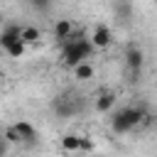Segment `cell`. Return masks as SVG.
I'll return each mask as SVG.
<instances>
[{"mask_svg": "<svg viewBox=\"0 0 157 157\" xmlns=\"http://www.w3.org/2000/svg\"><path fill=\"white\" fill-rule=\"evenodd\" d=\"M2 135H5V137L12 142V145H20V142H22V137H20V132H17V128H15V125L5 128V132H2Z\"/></svg>", "mask_w": 157, "mask_h": 157, "instance_id": "2e32d148", "label": "cell"}, {"mask_svg": "<svg viewBox=\"0 0 157 157\" xmlns=\"http://www.w3.org/2000/svg\"><path fill=\"white\" fill-rule=\"evenodd\" d=\"M110 130H113L115 135H125V132L132 130V125H130V120H128V115H125V108H120L118 113H113V118H110Z\"/></svg>", "mask_w": 157, "mask_h": 157, "instance_id": "ba28073f", "label": "cell"}, {"mask_svg": "<svg viewBox=\"0 0 157 157\" xmlns=\"http://www.w3.org/2000/svg\"><path fill=\"white\" fill-rule=\"evenodd\" d=\"M20 39H22L25 44H37V42L42 39V32H39V27H34V25H22Z\"/></svg>", "mask_w": 157, "mask_h": 157, "instance_id": "8fae6325", "label": "cell"}, {"mask_svg": "<svg viewBox=\"0 0 157 157\" xmlns=\"http://www.w3.org/2000/svg\"><path fill=\"white\" fill-rule=\"evenodd\" d=\"M71 32H74V22H71L69 17H59V20L54 22V39H56L59 44L66 42Z\"/></svg>", "mask_w": 157, "mask_h": 157, "instance_id": "9c48e42d", "label": "cell"}, {"mask_svg": "<svg viewBox=\"0 0 157 157\" xmlns=\"http://www.w3.org/2000/svg\"><path fill=\"white\" fill-rule=\"evenodd\" d=\"M20 32H22V25L7 22V25L2 27V32H0V49H7L15 39H20Z\"/></svg>", "mask_w": 157, "mask_h": 157, "instance_id": "52a82bcc", "label": "cell"}, {"mask_svg": "<svg viewBox=\"0 0 157 157\" xmlns=\"http://www.w3.org/2000/svg\"><path fill=\"white\" fill-rule=\"evenodd\" d=\"M91 150H93V142H91L88 137H83V140H81V152H91Z\"/></svg>", "mask_w": 157, "mask_h": 157, "instance_id": "ac0fdd59", "label": "cell"}, {"mask_svg": "<svg viewBox=\"0 0 157 157\" xmlns=\"http://www.w3.org/2000/svg\"><path fill=\"white\" fill-rule=\"evenodd\" d=\"M5 52H7V56H10V59H20V56L27 52V44H25L22 39H15V42H12Z\"/></svg>", "mask_w": 157, "mask_h": 157, "instance_id": "5bb4252c", "label": "cell"}, {"mask_svg": "<svg viewBox=\"0 0 157 157\" xmlns=\"http://www.w3.org/2000/svg\"><path fill=\"white\" fill-rule=\"evenodd\" d=\"M113 17L118 25H130L132 20V2L130 0H113Z\"/></svg>", "mask_w": 157, "mask_h": 157, "instance_id": "5b68a950", "label": "cell"}, {"mask_svg": "<svg viewBox=\"0 0 157 157\" xmlns=\"http://www.w3.org/2000/svg\"><path fill=\"white\" fill-rule=\"evenodd\" d=\"M15 128H17L20 137H22V142H34V140H37V128H34L32 123L20 120V123H15Z\"/></svg>", "mask_w": 157, "mask_h": 157, "instance_id": "30bf717a", "label": "cell"}, {"mask_svg": "<svg viewBox=\"0 0 157 157\" xmlns=\"http://www.w3.org/2000/svg\"><path fill=\"white\" fill-rule=\"evenodd\" d=\"M93 52H96V47H93L91 37H86L83 32H71L69 39L61 42V61L69 69H74L81 61H88L93 56Z\"/></svg>", "mask_w": 157, "mask_h": 157, "instance_id": "6da1fadb", "label": "cell"}, {"mask_svg": "<svg viewBox=\"0 0 157 157\" xmlns=\"http://www.w3.org/2000/svg\"><path fill=\"white\" fill-rule=\"evenodd\" d=\"M10 147H12V142H10L5 135H0V155H7V152H10Z\"/></svg>", "mask_w": 157, "mask_h": 157, "instance_id": "e0dca14e", "label": "cell"}, {"mask_svg": "<svg viewBox=\"0 0 157 157\" xmlns=\"http://www.w3.org/2000/svg\"><path fill=\"white\" fill-rule=\"evenodd\" d=\"M29 2V7L34 10V12H39V15H47L52 7H54V0H27Z\"/></svg>", "mask_w": 157, "mask_h": 157, "instance_id": "9a60e30c", "label": "cell"}, {"mask_svg": "<svg viewBox=\"0 0 157 157\" xmlns=\"http://www.w3.org/2000/svg\"><path fill=\"white\" fill-rule=\"evenodd\" d=\"M142 64H145V52H142L137 44H130V47L125 49V66H128V74L132 76L130 81H137V78H140Z\"/></svg>", "mask_w": 157, "mask_h": 157, "instance_id": "3957f363", "label": "cell"}, {"mask_svg": "<svg viewBox=\"0 0 157 157\" xmlns=\"http://www.w3.org/2000/svg\"><path fill=\"white\" fill-rule=\"evenodd\" d=\"M52 110L59 120H69L83 110V96L76 91H64L52 101Z\"/></svg>", "mask_w": 157, "mask_h": 157, "instance_id": "7a4b0ae2", "label": "cell"}, {"mask_svg": "<svg viewBox=\"0 0 157 157\" xmlns=\"http://www.w3.org/2000/svg\"><path fill=\"white\" fill-rule=\"evenodd\" d=\"M115 103H118V96H115V91H98V96H96V110L98 113H108V110H113L115 108Z\"/></svg>", "mask_w": 157, "mask_h": 157, "instance_id": "8992f818", "label": "cell"}, {"mask_svg": "<svg viewBox=\"0 0 157 157\" xmlns=\"http://www.w3.org/2000/svg\"><path fill=\"white\" fill-rule=\"evenodd\" d=\"M91 42L96 49H105L110 42H113V29L108 25H96L93 32H91Z\"/></svg>", "mask_w": 157, "mask_h": 157, "instance_id": "277c9868", "label": "cell"}, {"mask_svg": "<svg viewBox=\"0 0 157 157\" xmlns=\"http://www.w3.org/2000/svg\"><path fill=\"white\" fill-rule=\"evenodd\" d=\"M81 135H74V132H69V135H64L61 137V150L64 152H81Z\"/></svg>", "mask_w": 157, "mask_h": 157, "instance_id": "4fadbf2b", "label": "cell"}, {"mask_svg": "<svg viewBox=\"0 0 157 157\" xmlns=\"http://www.w3.org/2000/svg\"><path fill=\"white\" fill-rule=\"evenodd\" d=\"M71 71H74V78H78V81H88V78H93V74H96V69H93L91 61H81V64H76Z\"/></svg>", "mask_w": 157, "mask_h": 157, "instance_id": "7c38bea8", "label": "cell"}]
</instances>
